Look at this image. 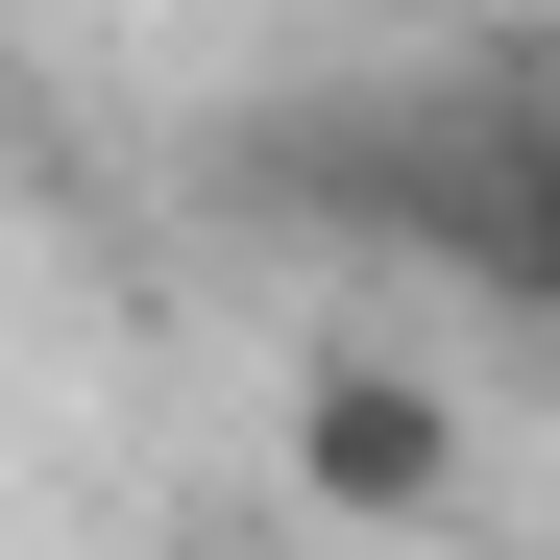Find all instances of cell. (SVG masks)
Listing matches in <instances>:
<instances>
[{"label":"cell","instance_id":"6da1fadb","mask_svg":"<svg viewBox=\"0 0 560 560\" xmlns=\"http://www.w3.org/2000/svg\"><path fill=\"white\" fill-rule=\"evenodd\" d=\"M293 463H317V512H463V415L415 390V365H317Z\"/></svg>","mask_w":560,"mask_h":560}]
</instances>
